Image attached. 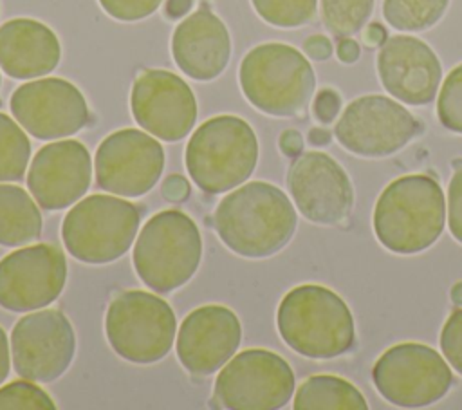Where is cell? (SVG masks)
<instances>
[{"mask_svg":"<svg viewBox=\"0 0 462 410\" xmlns=\"http://www.w3.org/2000/svg\"><path fill=\"white\" fill-rule=\"evenodd\" d=\"M298 217L289 197L274 184L247 182L226 195L215 213L213 228L233 253L265 258L289 244Z\"/></svg>","mask_w":462,"mask_h":410,"instance_id":"6da1fadb","label":"cell"},{"mask_svg":"<svg viewBox=\"0 0 462 410\" xmlns=\"http://www.w3.org/2000/svg\"><path fill=\"white\" fill-rule=\"evenodd\" d=\"M446 199L430 175H402L379 195L372 226L383 247L397 255H415L431 247L444 231Z\"/></svg>","mask_w":462,"mask_h":410,"instance_id":"7a4b0ae2","label":"cell"},{"mask_svg":"<svg viewBox=\"0 0 462 410\" xmlns=\"http://www.w3.org/2000/svg\"><path fill=\"white\" fill-rule=\"evenodd\" d=\"M276 325L282 340L310 359H330L354 345V316L332 289L303 284L280 302Z\"/></svg>","mask_w":462,"mask_h":410,"instance_id":"3957f363","label":"cell"},{"mask_svg":"<svg viewBox=\"0 0 462 410\" xmlns=\"http://www.w3.org/2000/svg\"><path fill=\"white\" fill-rule=\"evenodd\" d=\"M258 161L256 134L236 116L204 121L186 144V170L206 193H224L242 184Z\"/></svg>","mask_w":462,"mask_h":410,"instance_id":"277c9868","label":"cell"},{"mask_svg":"<svg viewBox=\"0 0 462 410\" xmlns=\"http://www.w3.org/2000/svg\"><path fill=\"white\" fill-rule=\"evenodd\" d=\"M240 87L260 112L289 117L301 112L316 87L314 69L292 45L262 43L251 49L240 65Z\"/></svg>","mask_w":462,"mask_h":410,"instance_id":"5b68a950","label":"cell"},{"mask_svg":"<svg viewBox=\"0 0 462 410\" xmlns=\"http://www.w3.org/2000/svg\"><path fill=\"white\" fill-rule=\"evenodd\" d=\"M200 256L202 238L195 220L179 210H164L141 228L132 258L152 291L170 293L195 275Z\"/></svg>","mask_w":462,"mask_h":410,"instance_id":"8992f818","label":"cell"},{"mask_svg":"<svg viewBox=\"0 0 462 410\" xmlns=\"http://www.w3.org/2000/svg\"><path fill=\"white\" fill-rule=\"evenodd\" d=\"M139 208L112 195L81 199L65 215L61 238L67 251L85 264H108L123 256L137 233Z\"/></svg>","mask_w":462,"mask_h":410,"instance_id":"52a82bcc","label":"cell"},{"mask_svg":"<svg viewBox=\"0 0 462 410\" xmlns=\"http://www.w3.org/2000/svg\"><path fill=\"white\" fill-rule=\"evenodd\" d=\"M175 331L170 303L146 291H125L106 309V340L116 354L132 363L162 359L173 345Z\"/></svg>","mask_w":462,"mask_h":410,"instance_id":"ba28073f","label":"cell"},{"mask_svg":"<svg viewBox=\"0 0 462 410\" xmlns=\"http://www.w3.org/2000/svg\"><path fill=\"white\" fill-rule=\"evenodd\" d=\"M372 379L388 403L419 408L440 401L453 383V374L435 349L406 341L381 354L372 368Z\"/></svg>","mask_w":462,"mask_h":410,"instance_id":"9c48e42d","label":"cell"},{"mask_svg":"<svg viewBox=\"0 0 462 410\" xmlns=\"http://www.w3.org/2000/svg\"><path fill=\"white\" fill-rule=\"evenodd\" d=\"M294 392V372L278 354L247 349L231 358L215 379V401L231 410H274Z\"/></svg>","mask_w":462,"mask_h":410,"instance_id":"30bf717a","label":"cell"},{"mask_svg":"<svg viewBox=\"0 0 462 410\" xmlns=\"http://www.w3.org/2000/svg\"><path fill=\"white\" fill-rule=\"evenodd\" d=\"M419 132V121L404 105L381 94L356 98L334 126L337 143L359 157H388Z\"/></svg>","mask_w":462,"mask_h":410,"instance_id":"8fae6325","label":"cell"},{"mask_svg":"<svg viewBox=\"0 0 462 410\" xmlns=\"http://www.w3.org/2000/svg\"><path fill=\"white\" fill-rule=\"evenodd\" d=\"M76 336L69 318L54 309L22 316L11 331V358L16 374L34 383L58 379L70 365Z\"/></svg>","mask_w":462,"mask_h":410,"instance_id":"7c38bea8","label":"cell"},{"mask_svg":"<svg viewBox=\"0 0 462 410\" xmlns=\"http://www.w3.org/2000/svg\"><path fill=\"white\" fill-rule=\"evenodd\" d=\"M94 164L101 190L141 197L157 184L164 168V150L152 134L123 128L101 141Z\"/></svg>","mask_w":462,"mask_h":410,"instance_id":"4fadbf2b","label":"cell"},{"mask_svg":"<svg viewBox=\"0 0 462 410\" xmlns=\"http://www.w3.org/2000/svg\"><path fill=\"white\" fill-rule=\"evenodd\" d=\"M67 282V260L60 247L36 244L0 260V307L14 312L52 303Z\"/></svg>","mask_w":462,"mask_h":410,"instance_id":"5bb4252c","label":"cell"},{"mask_svg":"<svg viewBox=\"0 0 462 410\" xmlns=\"http://www.w3.org/2000/svg\"><path fill=\"white\" fill-rule=\"evenodd\" d=\"M18 125L36 139H61L88 123V107L76 85L61 78H43L20 85L11 96Z\"/></svg>","mask_w":462,"mask_h":410,"instance_id":"9a60e30c","label":"cell"},{"mask_svg":"<svg viewBox=\"0 0 462 410\" xmlns=\"http://www.w3.org/2000/svg\"><path fill=\"white\" fill-rule=\"evenodd\" d=\"M287 186L298 211L314 224H339L352 211L350 177L323 152L300 154L289 168Z\"/></svg>","mask_w":462,"mask_h":410,"instance_id":"2e32d148","label":"cell"},{"mask_svg":"<svg viewBox=\"0 0 462 410\" xmlns=\"http://www.w3.org/2000/svg\"><path fill=\"white\" fill-rule=\"evenodd\" d=\"M130 108L139 126L168 143L186 137L197 119V99L189 85L180 76L161 69L137 76Z\"/></svg>","mask_w":462,"mask_h":410,"instance_id":"e0dca14e","label":"cell"},{"mask_svg":"<svg viewBox=\"0 0 462 410\" xmlns=\"http://www.w3.org/2000/svg\"><path fill=\"white\" fill-rule=\"evenodd\" d=\"M92 159L76 139L54 141L42 146L29 168L27 186L45 210H63L78 202L90 186Z\"/></svg>","mask_w":462,"mask_h":410,"instance_id":"ac0fdd59","label":"cell"},{"mask_svg":"<svg viewBox=\"0 0 462 410\" xmlns=\"http://www.w3.org/2000/svg\"><path fill=\"white\" fill-rule=\"evenodd\" d=\"M377 72L386 92L408 105L433 101L442 78L433 49L408 34L386 38L377 56Z\"/></svg>","mask_w":462,"mask_h":410,"instance_id":"d6986e66","label":"cell"},{"mask_svg":"<svg viewBox=\"0 0 462 410\" xmlns=\"http://www.w3.org/2000/svg\"><path fill=\"white\" fill-rule=\"evenodd\" d=\"M242 340L238 316L224 305H202L191 311L177 334V356L184 368L208 376L231 359Z\"/></svg>","mask_w":462,"mask_h":410,"instance_id":"ffe728a7","label":"cell"},{"mask_svg":"<svg viewBox=\"0 0 462 410\" xmlns=\"http://www.w3.org/2000/svg\"><path fill=\"white\" fill-rule=\"evenodd\" d=\"M171 54L177 67L189 78H217L231 56V40L224 22L209 9H199L173 31Z\"/></svg>","mask_w":462,"mask_h":410,"instance_id":"44dd1931","label":"cell"},{"mask_svg":"<svg viewBox=\"0 0 462 410\" xmlns=\"http://www.w3.org/2000/svg\"><path fill=\"white\" fill-rule=\"evenodd\" d=\"M61 56L56 34L42 22L14 18L0 25V67L16 79L43 76Z\"/></svg>","mask_w":462,"mask_h":410,"instance_id":"7402d4cb","label":"cell"},{"mask_svg":"<svg viewBox=\"0 0 462 410\" xmlns=\"http://www.w3.org/2000/svg\"><path fill=\"white\" fill-rule=\"evenodd\" d=\"M23 188L0 184V246H23L42 233V215Z\"/></svg>","mask_w":462,"mask_h":410,"instance_id":"603a6c76","label":"cell"},{"mask_svg":"<svg viewBox=\"0 0 462 410\" xmlns=\"http://www.w3.org/2000/svg\"><path fill=\"white\" fill-rule=\"evenodd\" d=\"M292 406L294 410H366L368 403L350 381L318 374L298 387Z\"/></svg>","mask_w":462,"mask_h":410,"instance_id":"cb8c5ba5","label":"cell"},{"mask_svg":"<svg viewBox=\"0 0 462 410\" xmlns=\"http://www.w3.org/2000/svg\"><path fill=\"white\" fill-rule=\"evenodd\" d=\"M449 0H383L384 20L397 31H426L448 9Z\"/></svg>","mask_w":462,"mask_h":410,"instance_id":"d4e9b609","label":"cell"},{"mask_svg":"<svg viewBox=\"0 0 462 410\" xmlns=\"http://www.w3.org/2000/svg\"><path fill=\"white\" fill-rule=\"evenodd\" d=\"M31 143L9 116L0 112V181H18L27 170Z\"/></svg>","mask_w":462,"mask_h":410,"instance_id":"484cf974","label":"cell"},{"mask_svg":"<svg viewBox=\"0 0 462 410\" xmlns=\"http://www.w3.org/2000/svg\"><path fill=\"white\" fill-rule=\"evenodd\" d=\"M375 0H321V18L337 36L359 33L374 11Z\"/></svg>","mask_w":462,"mask_h":410,"instance_id":"4316f807","label":"cell"},{"mask_svg":"<svg viewBox=\"0 0 462 410\" xmlns=\"http://www.w3.org/2000/svg\"><path fill=\"white\" fill-rule=\"evenodd\" d=\"M262 20L274 27H300L316 14L318 0H251Z\"/></svg>","mask_w":462,"mask_h":410,"instance_id":"83f0119b","label":"cell"},{"mask_svg":"<svg viewBox=\"0 0 462 410\" xmlns=\"http://www.w3.org/2000/svg\"><path fill=\"white\" fill-rule=\"evenodd\" d=\"M437 116L448 130L462 134V63L448 74L440 87Z\"/></svg>","mask_w":462,"mask_h":410,"instance_id":"f1b7e54d","label":"cell"},{"mask_svg":"<svg viewBox=\"0 0 462 410\" xmlns=\"http://www.w3.org/2000/svg\"><path fill=\"white\" fill-rule=\"evenodd\" d=\"M49 410L56 408L51 396L29 379L13 381L0 388V410Z\"/></svg>","mask_w":462,"mask_h":410,"instance_id":"f546056e","label":"cell"},{"mask_svg":"<svg viewBox=\"0 0 462 410\" xmlns=\"http://www.w3.org/2000/svg\"><path fill=\"white\" fill-rule=\"evenodd\" d=\"M440 349L448 363L462 374V309L453 311L440 331Z\"/></svg>","mask_w":462,"mask_h":410,"instance_id":"4dcf8cb0","label":"cell"},{"mask_svg":"<svg viewBox=\"0 0 462 410\" xmlns=\"http://www.w3.org/2000/svg\"><path fill=\"white\" fill-rule=\"evenodd\" d=\"M162 0H99L103 11L116 20L134 22L150 16Z\"/></svg>","mask_w":462,"mask_h":410,"instance_id":"1f68e13d","label":"cell"},{"mask_svg":"<svg viewBox=\"0 0 462 410\" xmlns=\"http://www.w3.org/2000/svg\"><path fill=\"white\" fill-rule=\"evenodd\" d=\"M448 228L451 237L462 244V166L453 173L448 188Z\"/></svg>","mask_w":462,"mask_h":410,"instance_id":"d6a6232c","label":"cell"},{"mask_svg":"<svg viewBox=\"0 0 462 410\" xmlns=\"http://www.w3.org/2000/svg\"><path fill=\"white\" fill-rule=\"evenodd\" d=\"M312 108H314V116L318 117V121L330 123L339 114L341 98H339V94L336 90L323 89V90L318 92Z\"/></svg>","mask_w":462,"mask_h":410,"instance_id":"836d02e7","label":"cell"},{"mask_svg":"<svg viewBox=\"0 0 462 410\" xmlns=\"http://www.w3.org/2000/svg\"><path fill=\"white\" fill-rule=\"evenodd\" d=\"M303 51L309 58L312 60H318V61H323L327 58H330L332 54V43L327 36L323 34H312L305 40L303 43Z\"/></svg>","mask_w":462,"mask_h":410,"instance_id":"e575fe53","label":"cell"},{"mask_svg":"<svg viewBox=\"0 0 462 410\" xmlns=\"http://www.w3.org/2000/svg\"><path fill=\"white\" fill-rule=\"evenodd\" d=\"M162 193L171 202H182L189 195V184L180 175H170L162 184Z\"/></svg>","mask_w":462,"mask_h":410,"instance_id":"d590c367","label":"cell"},{"mask_svg":"<svg viewBox=\"0 0 462 410\" xmlns=\"http://www.w3.org/2000/svg\"><path fill=\"white\" fill-rule=\"evenodd\" d=\"M280 150L289 155V157H296L301 154L303 150V137L300 132L296 130H285L280 135Z\"/></svg>","mask_w":462,"mask_h":410,"instance_id":"8d00e7d4","label":"cell"},{"mask_svg":"<svg viewBox=\"0 0 462 410\" xmlns=\"http://www.w3.org/2000/svg\"><path fill=\"white\" fill-rule=\"evenodd\" d=\"M337 58L343 61V63H354L357 58H359V43L352 38H346L343 36L337 43Z\"/></svg>","mask_w":462,"mask_h":410,"instance_id":"74e56055","label":"cell"},{"mask_svg":"<svg viewBox=\"0 0 462 410\" xmlns=\"http://www.w3.org/2000/svg\"><path fill=\"white\" fill-rule=\"evenodd\" d=\"M11 343H7V336L0 327V385L5 381L11 367Z\"/></svg>","mask_w":462,"mask_h":410,"instance_id":"f35d334b","label":"cell"},{"mask_svg":"<svg viewBox=\"0 0 462 410\" xmlns=\"http://www.w3.org/2000/svg\"><path fill=\"white\" fill-rule=\"evenodd\" d=\"M363 40L366 45L374 47V45H381L386 42V31L381 23H370L365 33H363Z\"/></svg>","mask_w":462,"mask_h":410,"instance_id":"ab89813d","label":"cell"},{"mask_svg":"<svg viewBox=\"0 0 462 410\" xmlns=\"http://www.w3.org/2000/svg\"><path fill=\"white\" fill-rule=\"evenodd\" d=\"M193 5V0H166V14L170 18L184 16Z\"/></svg>","mask_w":462,"mask_h":410,"instance_id":"60d3db41","label":"cell"},{"mask_svg":"<svg viewBox=\"0 0 462 410\" xmlns=\"http://www.w3.org/2000/svg\"><path fill=\"white\" fill-rule=\"evenodd\" d=\"M309 141L312 144H316V146H323V144H327L330 141V132L325 130V128H312L309 132Z\"/></svg>","mask_w":462,"mask_h":410,"instance_id":"b9f144b4","label":"cell"},{"mask_svg":"<svg viewBox=\"0 0 462 410\" xmlns=\"http://www.w3.org/2000/svg\"><path fill=\"white\" fill-rule=\"evenodd\" d=\"M451 300L457 303V305H462V282H457L451 289Z\"/></svg>","mask_w":462,"mask_h":410,"instance_id":"7bdbcfd3","label":"cell"}]
</instances>
